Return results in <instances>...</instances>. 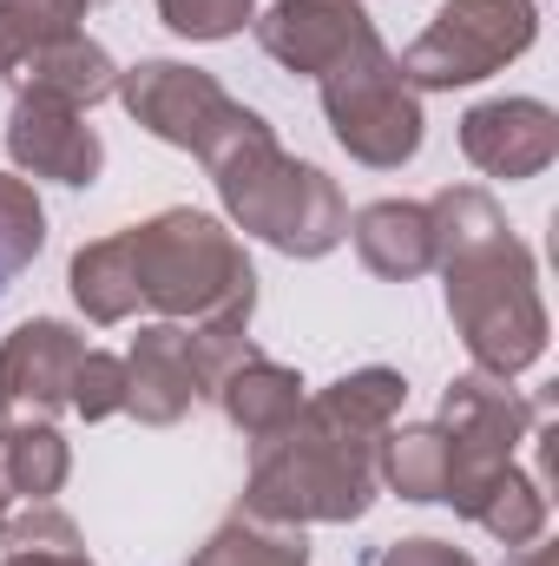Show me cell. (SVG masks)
<instances>
[{
    "label": "cell",
    "instance_id": "30bf717a",
    "mask_svg": "<svg viewBox=\"0 0 559 566\" xmlns=\"http://www.w3.org/2000/svg\"><path fill=\"white\" fill-rule=\"evenodd\" d=\"M251 27H257V46L283 73H303V80H323L342 53L376 40V20L362 13V0H277Z\"/></svg>",
    "mask_w": 559,
    "mask_h": 566
},
{
    "label": "cell",
    "instance_id": "8992f818",
    "mask_svg": "<svg viewBox=\"0 0 559 566\" xmlns=\"http://www.w3.org/2000/svg\"><path fill=\"white\" fill-rule=\"evenodd\" d=\"M540 40V7L534 0H447L421 40L402 53V73L415 93H454L474 86L487 73H500L507 60H520Z\"/></svg>",
    "mask_w": 559,
    "mask_h": 566
},
{
    "label": "cell",
    "instance_id": "e0dca14e",
    "mask_svg": "<svg viewBox=\"0 0 559 566\" xmlns=\"http://www.w3.org/2000/svg\"><path fill=\"white\" fill-rule=\"evenodd\" d=\"M447 468H454V448H447L441 422L389 428L382 448H376V481H389L402 501H441L447 494Z\"/></svg>",
    "mask_w": 559,
    "mask_h": 566
},
{
    "label": "cell",
    "instance_id": "ffe728a7",
    "mask_svg": "<svg viewBox=\"0 0 559 566\" xmlns=\"http://www.w3.org/2000/svg\"><path fill=\"white\" fill-rule=\"evenodd\" d=\"M0 566H93V560H86L80 527L60 507L33 501L27 514H7L0 521Z\"/></svg>",
    "mask_w": 559,
    "mask_h": 566
},
{
    "label": "cell",
    "instance_id": "9a60e30c",
    "mask_svg": "<svg viewBox=\"0 0 559 566\" xmlns=\"http://www.w3.org/2000/svg\"><path fill=\"white\" fill-rule=\"evenodd\" d=\"M211 396H218V409L231 416V428L257 448V441H271V434H283V428L296 422V409H303V376L283 369V363H271V356L257 349V356L238 363Z\"/></svg>",
    "mask_w": 559,
    "mask_h": 566
},
{
    "label": "cell",
    "instance_id": "7c38bea8",
    "mask_svg": "<svg viewBox=\"0 0 559 566\" xmlns=\"http://www.w3.org/2000/svg\"><path fill=\"white\" fill-rule=\"evenodd\" d=\"M198 396L204 389L191 376V336H184V323L139 329V343L126 356V416H139L145 428H171L191 416Z\"/></svg>",
    "mask_w": 559,
    "mask_h": 566
},
{
    "label": "cell",
    "instance_id": "4316f807",
    "mask_svg": "<svg viewBox=\"0 0 559 566\" xmlns=\"http://www.w3.org/2000/svg\"><path fill=\"white\" fill-rule=\"evenodd\" d=\"M40 7H53V13H66V20H86V13L106 7V0H40Z\"/></svg>",
    "mask_w": 559,
    "mask_h": 566
},
{
    "label": "cell",
    "instance_id": "83f0119b",
    "mask_svg": "<svg viewBox=\"0 0 559 566\" xmlns=\"http://www.w3.org/2000/svg\"><path fill=\"white\" fill-rule=\"evenodd\" d=\"M0 521H7V507H0Z\"/></svg>",
    "mask_w": 559,
    "mask_h": 566
},
{
    "label": "cell",
    "instance_id": "277c9868",
    "mask_svg": "<svg viewBox=\"0 0 559 566\" xmlns=\"http://www.w3.org/2000/svg\"><path fill=\"white\" fill-rule=\"evenodd\" d=\"M447 271V316L474 356V369L487 376H520L547 356V303H540V277H534V251L500 231L481 251H461L441 264Z\"/></svg>",
    "mask_w": 559,
    "mask_h": 566
},
{
    "label": "cell",
    "instance_id": "cb8c5ba5",
    "mask_svg": "<svg viewBox=\"0 0 559 566\" xmlns=\"http://www.w3.org/2000/svg\"><path fill=\"white\" fill-rule=\"evenodd\" d=\"M158 20L178 40H231L257 20V0H158Z\"/></svg>",
    "mask_w": 559,
    "mask_h": 566
},
{
    "label": "cell",
    "instance_id": "d6986e66",
    "mask_svg": "<svg viewBox=\"0 0 559 566\" xmlns=\"http://www.w3.org/2000/svg\"><path fill=\"white\" fill-rule=\"evenodd\" d=\"M184 566H309V534L303 527H283V521L238 514V521H224Z\"/></svg>",
    "mask_w": 559,
    "mask_h": 566
},
{
    "label": "cell",
    "instance_id": "44dd1931",
    "mask_svg": "<svg viewBox=\"0 0 559 566\" xmlns=\"http://www.w3.org/2000/svg\"><path fill=\"white\" fill-rule=\"evenodd\" d=\"M40 244H46V211H40L33 185L13 178V171H0V296H7V283L40 258Z\"/></svg>",
    "mask_w": 559,
    "mask_h": 566
},
{
    "label": "cell",
    "instance_id": "3957f363",
    "mask_svg": "<svg viewBox=\"0 0 559 566\" xmlns=\"http://www.w3.org/2000/svg\"><path fill=\"white\" fill-rule=\"evenodd\" d=\"M119 238H126L139 310H158L171 323H251L257 271L211 211L171 205L145 224H126Z\"/></svg>",
    "mask_w": 559,
    "mask_h": 566
},
{
    "label": "cell",
    "instance_id": "7402d4cb",
    "mask_svg": "<svg viewBox=\"0 0 559 566\" xmlns=\"http://www.w3.org/2000/svg\"><path fill=\"white\" fill-rule=\"evenodd\" d=\"M73 27H80V20L53 13V7H40V0H0V80H13V86H20L27 60H33L46 40L73 33Z\"/></svg>",
    "mask_w": 559,
    "mask_h": 566
},
{
    "label": "cell",
    "instance_id": "5b68a950",
    "mask_svg": "<svg viewBox=\"0 0 559 566\" xmlns=\"http://www.w3.org/2000/svg\"><path fill=\"white\" fill-rule=\"evenodd\" d=\"M316 93H323V119H329L336 145H342L356 165H369V171H402L421 151V126H428V119H421V93L409 86L402 60L382 46V33L362 40L356 53H342V60L316 80Z\"/></svg>",
    "mask_w": 559,
    "mask_h": 566
},
{
    "label": "cell",
    "instance_id": "ba28073f",
    "mask_svg": "<svg viewBox=\"0 0 559 566\" xmlns=\"http://www.w3.org/2000/svg\"><path fill=\"white\" fill-rule=\"evenodd\" d=\"M86 336L60 316H33L0 343V422H53L73 396Z\"/></svg>",
    "mask_w": 559,
    "mask_h": 566
},
{
    "label": "cell",
    "instance_id": "7a4b0ae2",
    "mask_svg": "<svg viewBox=\"0 0 559 566\" xmlns=\"http://www.w3.org/2000/svg\"><path fill=\"white\" fill-rule=\"evenodd\" d=\"M204 171H211L224 211L251 238L283 251V258H329L349 238V205H342L336 178H323L316 165L289 158L264 113H244L224 139L211 145Z\"/></svg>",
    "mask_w": 559,
    "mask_h": 566
},
{
    "label": "cell",
    "instance_id": "2e32d148",
    "mask_svg": "<svg viewBox=\"0 0 559 566\" xmlns=\"http://www.w3.org/2000/svg\"><path fill=\"white\" fill-rule=\"evenodd\" d=\"M73 474V454L53 422H0V507L53 501Z\"/></svg>",
    "mask_w": 559,
    "mask_h": 566
},
{
    "label": "cell",
    "instance_id": "6da1fadb",
    "mask_svg": "<svg viewBox=\"0 0 559 566\" xmlns=\"http://www.w3.org/2000/svg\"><path fill=\"white\" fill-rule=\"evenodd\" d=\"M409 402L395 369H356L309 396L296 422L257 441L244 514L283 527H349L376 507V448Z\"/></svg>",
    "mask_w": 559,
    "mask_h": 566
},
{
    "label": "cell",
    "instance_id": "52a82bcc",
    "mask_svg": "<svg viewBox=\"0 0 559 566\" xmlns=\"http://www.w3.org/2000/svg\"><path fill=\"white\" fill-rule=\"evenodd\" d=\"M113 99H126V113L139 119L151 139L178 145V151H198V158L251 113L204 66H184V60H139L133 73H119Z\"/></svg>",
    "mask_w": 559,
    "mask_h": 566
},
{
    "label": "cell",
    "instance_id": "484cf974",
    "mask_svg": "<svg viewBox=\"0 0 559 566\" xmlns=\"http://www.w3.org/2000/svg\"><path fill=\"white\" fill-rule=\"evenodd\" d=\"M507 566H559L553 560V547H540V541H534V547H514V560Z\"/></svg>",
    "mask_w": 559,
    "mask_h": 566
},
{
    "label": "cell",
    "instance_id": "9c48e42d",
    "mask_svg": "<svg viewBox=\"0 0 559 566\" xmlns=\"http://www.w3.org/2000/svg\"><path fill=\"white\" fill-rule=\"evenodd\" d=\"M7 158L27 178H53V185H93L106 165V139L86 126L80 106H60L46 93H20L13 119H7Z\"/></svg>",
    "mask_w": 559,
    "mask_h": 566
},
{
    "label": "cell",
    "instance_id": "603a6c76",
    "mask_svg": "<svg viewBox=\"0 0 559 566\" xmlns=\"http://www.w3.org/2000/svg\"><path fill=\"white\" fill-rule=\"evenodd\" d=\"M66 409L86 416V422L126 416V356H113V349H86L80 369H73V396H66Z\"/></svg>",
    "mask_w": 559,
    "mask_h": 566
},
{
    "label": "cell",
    "instance_id": "d4e9b609",
    "mask_svg": "<svg viewBox=\"0 0 559 566\" xmlns=\"http://www.w3.org/2000/svg\"><path fill=\"white\" fill-rule=\"evenodd\" d=\"M376 566H474V554L454 541H389Z\"/></svg>",
    "mask_w": 559,
    "mask_h": 566
},
{
    "label": "cell",
    "instance_id": "8fae6325",
    "mask_svg": "<svg viewBox=\"0 0 559 566\" xmlns=\"http://www.w3.org/2000/svg\"><path fill=\"white\" fill-rule=\"evenodd\" d=\"M461 151L487 178H540L559 158V113L547 99H487L461 119Z\"/></svg>",
    "mask_w": 559,
    "mask_h": 566
},
{
    "label": "cell",
    "instance_id": "4fadbf2b",
    "mask_svg": "<svg viewBox=\"0 0 559 566\" xmlns=\"http://www.w3.org/2000/svg\"><path fill=\"white\" fill-rule=\"evenodd\" d=\"M349 244L362 258V271L389 283H415L434 271V224H428V205L409 198H376L349 218Z\"/></svg>",
    "mask_w": 559,
    "mask_h": 566
},
{
    "label": "cell",
    "instance_id": "ac0fdd59",
    "mask_svg": "<svg viewBox=\"0 0 559 566\" xmlns=\"http://www.w3.org/2000/svg\"><path fill=\"white\" fill-rule=\"evenodd\" d=\"M461 514H467L474 527H487L494 541H507V547H534V541L547 534V488L527 481V474L507 461V468H500V474L461 507Z\"/></svg>",
    "mask_w": 559,
    "mask_h": 566
},
{
    "label": "cell",
    "instance_id": "5bb4252c",
    "mask_svg": "<svg viewBox=\"0 0 559 566\" xmlns=\"http://www.w3.org/2000/svg\"><path fill=\"white\" fill-rule=\"evenodd\" d=\"M20 93H46V99H60V106L93 113V106H106V99L119 93V66H113V53H106L99 40H86V33L73 27V33L46 40V46L27 60Z\"/></svg>",
    "mask_w": 559,
    "mask_h": 566
}]
</instances>
